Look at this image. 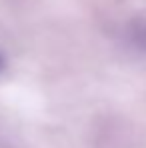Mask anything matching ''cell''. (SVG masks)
<instances>
[{"label": "cell", "mask_w": 146, "mask_h": 148, "mask_svg": "<svg viewBox=\"0 0 146 148\" xmlns=\"http://www.w3.org/2000/svg\"><path fill=\"white\" fill-rule=\"evenodd\" d=\"M4 66H6V60H4V56H2V52H0V72L4 70Z\"/></svg>", "instance_id": "obj_1"}]
</instances>
